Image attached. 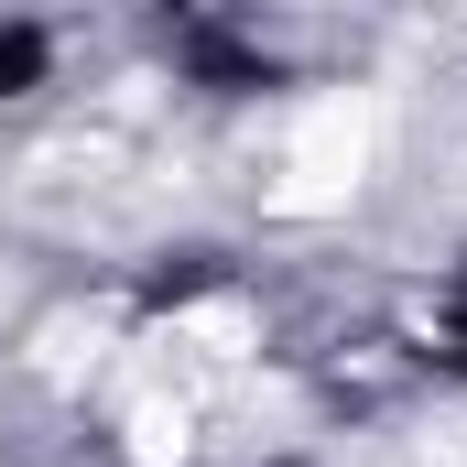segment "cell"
I'll return each instance as SVG.
<instances>
[{"label":"cell","instance_id":"cell-1","mask_svg":"<svg viewBox=\"0 0 467 467\" xmlns=\"http://www.w3.org/2000/svg\"><path fill=\"white\" fill-rule=\"evenodd\" d=\"M369 99H316V109L294 119V141H283V185H272V207H337L358 174H369Z\"/></svg>","mask_w":467,"mask_h":467},{"label":"cell","instance_id":"cell-2","mask_svg":"<svg viewBox=\"0 0 467 467\" xmlns=\"http://www.w3.org/2000/svg\"><path fill=\"white\" fill-rule=\"evenodd\" d=\"M130 446H141L152 467L185 457V446H196V413H185V402H163V391H141V402H130Z\"/></svg>","mask_w":467,"mask_h":467},{"label":"cell","instance_id":"cell-3","mask_svg":"<svg viewBox=\"0 0 467 467\" xmlns=\"http://www.w3.org/2000/svg\"><path fill=\"white\" fill-rule=\"evenodd\" d=\"M185 348L196 358H239L250 348V316H239V305H196V316H185Z\"/></svg>","mask_w":467,"mask_h":467},{"label":"cell","instance_id":"cell-4","mask_svg":"<svg viewBox=\"0 0 467 467\" xmlns=\"http://www.w3.org/2000/svg\"><path fill=\"white\" fill-rule=\"evenodd\" d=\"M88 358H99V316H55V327H44V369H55V380L88 369Z\"/></svg>","mask_w":467,"mask_h":467},{"label":"cell","instance_id":"cell-5","mask_svg":"<svg viewBox=\"0 0 467 467\" xmlns=\"http://www.w3.org/2000/svg\"><path fill=\"white\" fill-rule=\"evenodd\" d=\"M435 467H467V424H446V446H424Z\"/></svg>","mask_w":467,"mask_h":467}]
</instances>
